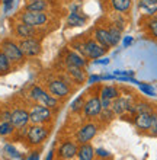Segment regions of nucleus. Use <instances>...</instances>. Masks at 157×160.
Segmentation results:
<instances>
[{
	"instance_id": "obj_1",
	"label": "nucleus",
	"mask_w": 157,
	"mask_h": 160,
	"mask_svg": "<svg viewBox=\"0 0 157 160\" xmlns=\"http://www.w3.org/2000/svg\"><path fill=\"white\" fill-rule=\"evenodd\" d=\"M71 50L77 51L80 55H83L86 60H98L106 54V48L95 41L93 38L85 39V41H73Z\"/></svg>"
},
{
	"instance_id": "obj_2",
	"label": "nucleus",
	"mask_w": 157,
	"mask_h": 160,
	"mask_svg": "<svg viewBox=\"0 0 157 160\" xmlns=\"http://www.w3.org/2000/svg\"><path fill=\"white\" fill-rule=\"evenodd\" d=\"M50 127L48 125H44V124H29L26 127V131H25V141L28 143V146L31 147H39L42 146L47 138L50 137Z\"/></svg>"
},
{
	"instance_id": "obj_3",
	"label": "nucleus",
	"mask_w": 157,
	"mask_h": 160,
	"mask_svg": "<svg viewBox=\"0 0 157 160\" xmlns=\"http://www.w3.org/2000/svg\"><path fill=\"white\" fill-rule=\"evenodd\" d=\"M28 96H29V99L32 102H35V103H41V105H45V106H48V108H51L52 111L57 109V108L60 106V99H57L55 96H52L47 89L41 88V86H38V84L31 86Z\"/></svg>"
},
{
	"instance_id": "obj_4",
	"label": "nucleus",
	"mask_w": 157,
	"mask_h": 160,
	"mask_svg": "<svg viewBox=\"0 0 157 160\" xmlns=\"http://www.w3.org/2000/svg\"><path fill=\"white\" fill-rule=\"evenodd\" d=\"M47 90L51 93L52 96H55L57 99L63 101L66 98H68L73 92L71 84L66 82L64 79H58V77H54V79L47 80Z\"/></svg>"
},
{
	"instance_id": "obj_5",
	"label": "nucleus",
	"mask_w": 157,
	"mask_h": 160,
	"mask_svg": "<svg viewBox=\"0 0 157 160\" xmlns=\"http://www.w3.org/2000/svg\"><path fill=\"white\" fill-rule=\"evenodd\" d=\"M0 50L7 55V58L12 61L13 66H19V64L25 63V54L22 52L19 44L15 42L13 39H3L2 44H0Z\"/></svg>"
},
{
	"instance_id": "obj_6",
	"label": "nucleus",
	"mask_w": 157,
	"mask_h": 160,
	"mask_svg": "<svg viewBox=\"0 0 157 160\" xmlns=\"http://www.w3.org/2000/svg\"><path fill=\"white\" fill-rule=\"evenodd\" d=\"M54 118V114H52V109L48 108L45 105H41V103H34L29 109V121L31 124H44V125H48L52 122Z\"/></svg>"
},
{
	"instance_id": "obj_7",
	"label": "nucleus",
	"mask_w": 157,
	"mask_h": 160,
	"mask_svg": "<svg viewBox=\"0 0 157 160\" xmlns=\"http://www.w3.org/2000/svg\"><path fill=\"white\" fill-rule=\"evenodd\" d=\"M17 19L26 25L32 26V28H42L48 23L50 16L47 12H32V10H23L21 12V15L17 16Z\"/></svg>"
},
{
	"instance_id": "obj_8",
	"label": "nucleus",
	"mask_w": 157,
	"mask_h": 160,
	"mask_svg": "<svg viewBox=\"0 0 157 160\" xmlns=\"http://www.w3.org/2000/svg\"><path fill=\"white\" fill-rule=\"evenodd\" d=\"M99 131V124L93 121H87L85 122L83 125L76 131V134H74V140H76L77 144H85V143H90L92 140L96 137Z\"/></svg>"
},
{
	"instance_id": "obj_9",
	"label": "nucleus",
	"mask_w": 157,
	"mask_h": 160,
	"mask_svg": "<svg viewBox=\"0 0 157 160\" xmlns=\"http://www.w3.org/2000/svg\"><path fill=\"white\" fill-rule=\"evenodd\" d=\"M102 111H103L102 102H101V96L98 95V92L92 93V96L90 98H86L85 106H83V111H81L86 119L98 118Z\"/></svg>"
},
{
	"instance_id": "obj_10",
	"label": "nucleus",
	"mask_w": 157,
	"mask_h": 160,
	"mask_svg": "<svg viewBox=\"0 0 157 160\" xmlns=\"http://www.w3.org/2000/svg\"><path fill=\"white\" fill-rule=\"evenodd\" d=\"M77 148H79V144L76 143V140H64L58 144V147L55 150V156L57 159L74 160L77 154Z\"/></svg>"
},
{
	"instance_id": "obj_11",
	"label": "nucleus",
	"mask_w": 157,
	"mask_h": 160,
	"mask_svg": "<svg viewBox=\"0 0 157 160\" xmlns=\"http://www.w3.org/2000/svg\"><path fill=\"white\" fill-rule=\"evenodd\" d=\"M19 47H21L22 52L25 54L26 58H34L38 57L42 52V45L38 38H26V39H19Z\"/></svg>"
},
{
	"instance_id": "obj_12",
	"label": "nucleus",
	"mask_w": 157,
	"mask_h": 160,
	"mask_svg": "<svg viewBox=\"0 0 157 160\" xmlns=\"http://www.w3.org/2000/svg\"><path fill=\"white\" fill-rule=\"evenodd\" d=\"M10 122L13 127L17 130H23L31 124L29 121V111L25 108H15L12 109V117H10Z\"/></svg>"
},
{
	"instance_id": "obj_13",
	"label": "nucleus",
	"mask_w": 157,
	"mask_h": 160,
	"mask_svg": "<svg viewBox=\"0 0 157 160\" xmlns=\"http://www.w3.org/2000/svg\"><path fill=\"white\" fill-rule=\"evenodd\" d=\"M132 103L134 102H132L131 96H127V95L122 96V95H119L116 99L112 101L110 109H112V112L115 115H124V114H127V112H130V108H131Z\"/></svg>"
},
{
	"instance_id": "obj_14",
	"label": "nucleus",
	"mask_w": 157,
	"mask_h": 160,
	"mask_svg": "<svg viewBox=\"0 0 157 160\" xmlns=\"http://www.w3.org/2000/svg\"><path fill=\"white\" fill-rule=\"evenodd\" d=\"M13 34L17 39H26V38H37L38 35V29L32 28V26L26 25L23 22H16L13 26Z\"/></svg>"
},
{
	"instance_id": "obj_15",
	"label": "nucleus",
	"mask_w": 157,
	"mask_h": 160,
	"mask_svg": "<svg viewBox=\"0 0 157 160\" xmlns=\"http://www.w3.org/2000/svg\"><path fill=\"white\" fill-rule=\"evenodd\" d=\"M63 60H64V64H66V66H77V67H83V68L87 66V60L74 50L64 51V58Z\"/></svg>"
},
{
	"instance_id": "obj_16",
	"label": "nucleus",
	"mask_w": 157,
	"mask_h": 160,
	"mask_svg": "<svg viewBox=\"0 0 157 160\" xmlns=\"http://www.w3.org/2000/svg\"><path fill=\"white\" fill-rule=\"evenodd\" d=\"M93 39L98 44H101L102 47H105L106 50L112 48V41H110V35L108 28H103V26H96L93 29V34H92Z\"/></svg>"
},
{
	"instance_id": "obj_17",
	"label": "nucleus",
	"mask_w": 157,
	"mask_h": 160,
	"mask_svg": "<svg viewBox=\"0 0 157 160\" xmlns=\"http://www.w3.org/2000/svg\"><path fill=\"white\" fill-rule=\"evenodd\" d=\"M134 118V125L140 131H149L153 121V112H143V114H137L132 117Z\"/></svg>"
},
{
	"instance_id": "obj_18",
	"label": "nucleus",
	"mask_w": 157,
	"mask_h": 160,
	"mask_svg": "<svg viewBox=\"0 0 157 160\" xmlns=\"http://www.w3.org/2000/svg\"><path fill=\"white\" fill-rule=\"evenodd\" d=\"M68 77L74 82L76 84H81L87 80V74L83 67H77V66H66Z\"/></svg>"
},
{
	"instance_id": "obj_19",
	"label": "nucleus",
	"mask_w": 157,
	"mask_h": 160,
	"mask_svg": "<svg viewBox=\"0 0 157 160\" xmlns=\"http://www.w3.org/2000/svg\"><path fill=\"white\" fill-rule=\"evenodd\" d=\"M98 95L101 96V99L114 101V99H116L121 95V90L115 84H102V86L98 88Z\"/></svg>"
},
{
	"instance_id": "obj_20",
	"label": "nucleus",
	"mask_w": 157,
	"mask_h": 160,
	"mask_svg": "<svg viewBox=\"0 0 157 160\" xmlns=\"http://www.w3.org/2000/svg\"><path fill=\"white\" fill-rule=\"evenodd\" d=\"M96 153H95V147L92 146V143H85V144H79L77 148V160H95Z\"/></svg>"
},
{
	"instance_id": "obj_21",
	"label": "nucleus",
	"mask_w": 157,
	"mask_h": 160,
	"mask_svg": "<svg viewBox=\"0 0 157 160\" xmlns=\"http://www.w3.org/2000/svg\"><path fill=\"white\" fill-rule=\"evenodd\" d=\"M86 22H87V16L81 15L80 12H76V10H71L67 16V26H70V28L85 26Z\"/></svg>"
},
{
	"instance_id": "obj_22",
	"label": "nucleus",
	"mask_w": 157,
	"mask_h": 160,
	"mask_svg": "<svg viewBox=\"0 0 157 160\" xmlns=\"http://www.w3.org/2000/svg\"><path fill=\"white\" fill-rule=\"evenodd\" d=\"M109 4L112 10L121 15H127L132 8V0H109Z\"/></svg>"
},
{
	"instance_id": "obj_23",
	"label": "nucleus",
	"mask_w": 157,
	"mask_h": 160,
	"mask_svg": "<svg viewBox=\"0 0 157 160\" xmlns=\"http://www.w3.org/2000/svg\"><path fill=\"white\" fill-rule=\"evenodd\" d=\"M50 3L45 0H28L25 3L23 10H32V12H47Z\"/></svg>"
},
{
	"instance_id": "obj_24",
	"label": "nucleus",
	"mask_w": 157,
	"mask_h": 160,
	"mask_svg": "<svg viewBox=\"0 0 157 160\" xmlns=\"http://www.w3.org/2000/svg\"><path fill=\"white\" fill-rule=\"evenodd\" d=\"M138 8L145 16H154L157 13V2L153 0H138Z\"/></svg>"
},
{
	"instance_id": "obj_25",
	"label": "nucleus",
	"mask_w": 157,
	"mask_h": 160,
	"mask_svg": "<svg viewBox=\"0 0 157 160\" xmlns=\"http://www.w3.org/2000/svg\"><path fill=\"white\" fill-rule=\"evenodd\" d=\"M143 112H153V108L147 102H134L130 108V114L134 117L137 114H143Z\"/></svg>"
},
{
	"instance_id": "obj_26",
	"label": "nucleus",
	"mask_w": 157,
	"mask_h": 160,
	"mask_svg": "<svg viewBox=\"0 0 157 160\" xmlns=\"http://www.w3.org/2000/svg\"><path fill=\"white\" fill-rule=\"evenodd\" d=\"M13 64L12 61L7 58V55L4 54L3 51L0 50V76H4V74H9L12 72Z\"/></svg>"
},
{
	"instance_id": "obj_27",
	"label": "nucleus",
	"mask_w": 157,
	"mask_h": 160,
	"mask_svg": "<svg viewBox=\"0 0 157 160\" xmlns=\"http://www.w3.org/2000/svg\"><path fill=\"white\" fill-rule=\"evenodd\" d=\"M108 31H109V35H110V41H112V47H116L119 44V41L122 39V31L116 28L114 23H109L108 26Z\"/></svg>"
},
{
	"instance_id": "obj_28",
	"label": "nucleus",
	"mask_w": 157,
	"mask_h": 160,
	"mask_svg": "<svg viewBox=\"0 0 157 160\" xmlns=\"http://www.w3.org/2000/svg\"><path fill=\"white\" fill-rule=\"evenodd\" d=\"M16 132V128L10 121H0V137H12Z\"/></svg>"
},
{
	"instance_id": "obj_29",
	"label": "nucleus",
	"mask_w": 157,
	"mask_h": 160,
	"mask_svg": "<svg viewBox=\"0 0 157 160\" xmlns=\"http://www.w3.org/2000/svg\"><path fill=\"white\" fill-rule=\"evenodd\" d=\"M85 102H86V96H85V95H80L77 99H74V101H73V103L70 105V111H71L73 114H80L81 111H83Z\"/></svg>"
},
{
	"instance_id": "obj_30",
	"label": "nucleus",
	"mask_w": 157,
	"mask_h": 160,
	"mask_svg": "<svg viewBox=\"0 0 157 160\" xmlns=\"http://www.w3.org/2000/svg\"><path fill=\"white\" fill-rule=\"evenodd\" d=\"M3 152H4V154H6V156L10 157V159H13V160L22 159V154L17 152V148L15 147L13 144H4Z\"/></svg>"
},
{
	"instance_id": "obj_31",
	"label": "nucleus",
	"mask_w": 157,
	"mask_h": 160,
	"mask_svg": "<svg viewBox=\"0 0 157 160\" xmlns=\"http://www.w3.org/2000/svg\"><path fill=\"white\" fill-rule=\"evenodd\" d=\"M145 25H147V29H149L150 35L153 37V38L157 39V16H150L149 21L145 22Z\"/></svg>"
},
{
	"instance_id": "obj_32",
	"label": "nucleus",
	"mask_w": 157,
	"mask_h": 160,
	"mask_svg": "<svg viewBox=\"0 0 157 160\" xmlns=\"http://www.w3.org/2000/svg\"><path fill=\"white\" fill-rule=\"evenodd\" d=\"M138 86H140V89L143 90V92L145 93V95H149V96H154L156 93H154V89L150 86V84H145V83H138Z\"/></svg>"
},
{
	"instance_id": "obj_33",
	"label": "nucleus",
	"mask_w": 157,
	"mask_h": 160,
	"mask_svg": "<svg viewBox=\"0 0 157 160\" xmlns=\"http://www.w3.org/2000/svg\"><path fill=\"white\" fill-rule=\"evenodd\" d=\"M149 132L154 137H157V114L153 112V121H151V127H150Z\"/></svg>"
},
{
	"instance_id": "obj_34",
	"label": "nucleus",
	"mask_w": 157,
	"mask_h": 160,
	"mask_svg": "<svg viewBox=\"0 0 157 160\" xmlns=\"http://www.w3.org/2000/svg\"><path fill=\"white\" fill-rule=\"evenodd\" d=\"M95 153H96V156L99 159H108V157H110V153L108 150H105V148H95Z\"/></svg>"
},
{
	"instance_id": "obj_35",
	"label": "nucleus",
	"mask_w": 157,
	"mask_h": 160,
	"mask_svg": "<svg viewBox=\"0 0 157 160\" xmlns=\"http://www.w3.org/2000/svg\"><path fill=\"white\" fill-rule=\"evenodd\" d=\"M10 117H12L10 109H3L0 112V121H10Z\"/></svg>"
},
{
	"instance_id": "obj_36",
	"label": "nucleus",
	"mask_w": 157,
	"mask_h": 160,
	"mask_svg": "<svg viewBox=\"0 0 157 160\" xmlns=\"http://www.w3.org/2000/svg\"><path fill=\"white\" fill-rule=\"evenodd\" d=\"M25 160H41V157H39V153L38 152H32Z\"/></svg>"
},
{
	"instance_id": "obj_37",
	"label": "nucleus",
	"mask_w": 157,
	"mask_h": 160,
	"mask_svg": "<svg viewBox=\"0 0 157 160\" xmlns=\"http://www.w3.org/2000/svg\"><path fill=\"white\" fill-rule=\"evenodd\" d=\"M55 157H57L55 156V150L54 148H51V150L47 153V156H45V159L44 160H55Z\"/></svg>"
},
{
	"instance_id": "obj_38",
	"label": "nucleus",
	"mask_w": 157,
	"mask_h": 160,
	"mask_svg": "<svg viewBox=\"0 0 157 160\" xmlns=\"http://www.w3.org/2000/svg\"><path fill=\"white\" fill-rule=\"evenodd\" d=\"M87 82H89V84H93L95 82H102V76H90Z\"/></svg>"
},
{
	"instance_id": "obj_39",
	"label": "nucleus",
	"mask_w": 157,
	"mask_h": 160,
	"mask_svg": "<svg viewBox=\"0 0 157 160\" xmlns=\"http://www.w3.org/2000/svg\"><path fill=\"white\" fill-rule=\"evenodd\" d=\"M3 3H4V10H7V9L12 6L13 0H3Z\"/></svg>"
},
{
	"instance_id": "obj_40",
	"label": "nucleus",
	"mask_w": 157,
	"mask_h": 160,
	"mask_svg": "<svg viewBox=\"0 0 157 160\" xmlns=\"http://www.w3.org/2000/svg\"><path fill=\"white\" fill-rule=\"evenodd\" d=\"M132 42V38L131 37H125V39H124V47H128L130 44Z\"/></svg>"
},
{
	"instance_id": "obj_41",
	"label": "nucleus",
	"mask_w": 157,
	"mask_h": 160,
	"mask_svg": "<svg viewBox=\"0 0 157 160\" xmlns=\"http://www.w3.org/2000/svg\"><path fill=\"white\" fill-rule=\"evenodd\" d=\"M95 63H102V64H108L109 63V60H96V61H95Z\"/></svg>"
},
{
	"instance_id": "obj_42",
	"label": "nucleus",
	"mask_w": 157,
	"mask_h": 160,
	"mask_svg": "<svg viewBox=\"0 0 157 160\" xmlns=\"http://www.w3.org/2000/svg\"><path fill=\"white\" fill-rule=\"evenodd\" d=\"M45 2H48V3H50V2H52V0H45Z\"/></svg>"
},
{
	"instance_id": "obj_43",
	"label": "nucleus",
	"mask_w": 157,
	"mask_h": 160,
	"mask_svg": "<svg viewBox=\"0 0 157 160\" xmlns=\"http://www.w3.org/2000/svg\"><path fill=\"white\" fill-rule=\"evenodd\" d=\"M153 2H157V0H153Z\"/></svg>"
},
{
	"instance_id": "obj_44",
	"label": "nucleus",
	"mask_w": 157,
	"mask_h": 160,
	"mask_svg": "<svg viewBox=\"0 0 157 160\" xmlns=\"http://www.w3.org/2000/svg\"><path fill=\"white\" fill-rule=\"evenodd\" d=\"M58 160H63V159H58Z\"/></svg>"
}]
</instances>
